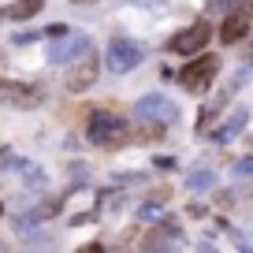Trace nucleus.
Instances as JSON below:
<instances>
[{
    "instance_id": "f257e3e1",
    "label": "nucleus",
    "mask_w": 253,
    "mask_h": 253,
    "mask_svg": "<svg viewBox=\"0 0 253 253\" xmlns=\"http://www.w3.org/2000/svg\"><path fill=\"white\" fill-rule=\"evenodd\" d=\"M89 142L101 145V149H119V145L130 142V123L119 119L116 112L93 108V116H89Z\"/></svg>"
},
{
    "instance_id": "f03ea898",
    "label": "nucleus",
    "mask_w": 253,
    "mask_h": 253,
    "mask_svg": "<svg viewBox=\"0 0 253 253\" xmlns=\"http://www.w3.org/2000/svg\"><path fill=\"white\" fill-rule=\"evenodd\" d=\"M212 79H216V56L212 52L198 56V60L190 63V67H182V75H179L186 93H205V89L212 86Z\"/></svg>"
},
{
    "instance_id": "7ed1b4c3",
    "label": "nucleus",
    "mask_w": 253,
    "mask_h": 253,
    "mask_svg": "<svg viewBox=\"0 0 253 253\" xmlns=\"http://www.w3.org/2000/svg\"><path fill=\"white\" fill-rule=\"evenodd\" d=\"M142 45H134V41H112L108 45V52H104V63H108V71H116V75H123V71H134L138 63H142Z\"/></svg>"
},
{
    "instance_id": "20e7f679",
    "label": "nucleus",
    "mask_w": 253,
    "mask_h": 253,
    "mask_svg": "<svg viewBox=\"0 0 253 253\" xmlns=\"http://www.w3.org/2000/svg\"><path fill=\"white\" fill-rule=\"evenodd\" d=\"M209 38H212V26L209 23H194V26H186V30L175 34V38L168 41V48L179 52V56H194V52H201V48L209 45Z\"/></svg>"
},
{
    "instance_id": "39448f33",
    "label": "nucleus",
    "mask_w": 253,
    "mask_h": 253,
    "mask_svg": "<svg viewBox=\"0 0 253 253\" xmlns=\"http://www.w3.org/2000/svg\"><path fill=\"white\" fill-rule=\"evenodd\" d=\"M134 112H138V116H145V119H160V123H171V119L179 116L175 101H168L164 93H149V97H142V101L134 104Z\"/></svg>"
},
{
    "instance_id": "423d86ee",
    "label": "nucleus",
    "mask_w": 253,
    "mask_h": 253,
    "mask_svg": "<svg viewBox=\"0 0 253 253\" xmlns=\"http://www.w3.org/2000/svg\"><path fill=\"white\" fill-rule=\"evenodd\" d=\"M0 97L19 108H34V104L45 101V89L41 86H26V82H0Z\"/></svg>"
},
{
    "instance_id": "0eeeda50",
    "label": "nucleus",
    "mask_w": 253,
    "mask_h": 253,
    "mask_svg": "<svg viewBox=\"0 0 253 253\" xmlns=\"http://www.w3.org/2000/svg\"><path fill=\"white\" fill-rule=\"evenodd\" d=\"M86 34H67L63 41H56V45H48V63H71L79 52H86Z\"/></svg>"
},
{
    "instance_id": "6e6552de",
    "label": "nucleus",
    "mask_w": 253,
    "mask_h": 253,
    "mask_svg": "<svg viewBox=\"0 0 253 253\" xmlns=\"http://www.w3.org/2000/svg\"><path fill=\"white\" fill-rule=\"evenodd\" d=\"M97 67H101V63H97V56H86L79 67H71V75H67V82H63V86L71 89V93H82V89H89V86L97 82Z\"/></svg>"
},
{
    "instance_id": "1a4fd4ad",
    "label": "nucleus",
    "mask_w": 253,
    "mask_h": 253,
    "mask_svg": "<svg viewBox=\"0 0 253 253\" xmlns=\"http://www.w3.org/2000/svg\"><path fill=\"white\" fill-rule=\"evenodd\" d=\"M246 30H250V8H238V11H231L227 19H223V26H220V41L223 45H235V41H242L246 38Z\"/></svg>"
},
{
    "instance_id": "9d476101",
    "label": "nucleus",
    "mask_w": 253,
    "mask_h": 253,
    "mask_svg": "<svg viewBox=\"0 0 253 253\" xmlns=\"http://www.w3.org/2000/svg\"><path fill=\"white\" fill-rule=\"evenodd\" d=\"M130 138H134L138 145H153V142L164 138V123H160V119H153V123H138L134 130H130Z\"/></svg>"
},
{
    "instance_id": "9b49d317",
    "label": "nucleus",
    "mask_w": 253,
    "mask_h": 253,
    "mask_svg": "<svg viewBox=\"0 0 253 253\" xmlns=\"http://www.w3.org/2000/svg\"><path fill=\"white\" fill-rule=\"evenodd\" d=\"M145 250H168V246H175V227H157L153 235H145Z\"/></svg>"
},
{
    "instance_id": "f8f14e48",
    "label": "nucleus",
    "mask_w": 253,
    "mask_h": 253,
    "mask_svg": "<svg viewBox=\"0 0 253 253\" xmlns=\"http://www.w3.org/2000/svg\"><path fill=\"white\" fill-rule=\"evenodd\" d=\"M242 126H246V112H235V116L216 130V142H231L235 134H242Z\"/></svg>"
},
{
    "instance_id": "ddd939ff",
    "label": "nucleus",
    "mask_w": 253,
    "mask_h": 253,
    "mask_svg": "<svg viewBox=\"0 0 253 253\" xmlns=\"http://www.w3.org/2000/svg\"><path fill=\"white\" fill-rule=\"evenodd\" d=\"M41 4H45V0H15V4H11V19H15V23L34 19V15L41 11Z\"/></svg>"
},
{
    "instance_id": "4468645a",
    "label": "nucleus",
    "mask_w": 253,
    "mask_h": 253,
    "mask_svg": "<svg viewBox=\"0 0 253 253\" xmlns=\"http://www.w3.org/2000/svg\"><path fill=\"white\" fill-rule=\"evenodd\" d=\"M186 186L194 190V194H198V190H212L216 186V175L212 171H190L186 175Z\"/></svg>"
},
{
    "instance_id": "2eb2a0df",
    "label": "nucleus",
    "mask_w": 253,
    "mask_h": 253,
    "mask_svg": "<svg viewBox=\"0 0 253 253\" xmlns=\"http://www.w3.org/2000/svg\"><path fill=\"white\" fill-rule=\"evenodd\" d=\"M56 212H60V201H48V205H38L26 220H48V216H56Z\"/></svg>"
},
{
    "instance_id": "dca6fc26",
    "label": "nucleus",
    "mask_w": 253,
    "mask_h": 253,
    "mask_svg": "<svg viewBox=\"0 0 253 253\" xmlns=\"http://www.w3.org/2000/svg\"><path fill=\"white\" fill-rule=\"evenodd\" d=\"M160 212H164V201H149V205L138 209V216H142V220H157Z\"/></svg>"
},
{
    "instance_id": "f3484780",
    "label": "nucleus",
    "mask_w": 253,
    "mask_h": 253,
    "mask_svg": "<svg viewBox=\"0 0 253 253\" xmlns=\"http://www.w3.org/2000/svg\"><path fill=\"white\" fill-rule=\"evenodd\" d=\"M250 168H253V160H250V157L238 160V164H235V175H250Z\"/></svg>"
},
{
    "instance_id": "a211bd4d",
    "label": "nucleus",
    "mask_w": 253,
    "mask_h": 253,
    "mask_svg": "<svg viewBox=\"0 0 253 253\" xmlns=\"http://www.w3.org/2000/svg\"><path fill=\"white\" fill-rule=\"evenodd\" d=\"M71 4H93V0H71Z\"/></svg>"
}]
</instances>
